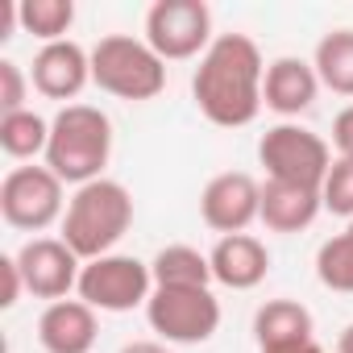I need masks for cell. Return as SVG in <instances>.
<instances>
[{
	"label": "cell",
	"instance_id": "6da1fadb",
	"mask_svg": "<svg viewBox=\"0 0 353 353\" xmlns=\"http://www.w3.org/2000/svg\"><path fill=\"white\" fill-rule=\"evenodd\" d=\"M262 79L266 63L258 42L250 34H221L200 54V67L192 75V96L212 125L241 129L262 112Z\"/></svg>",
	"mask_w": 353,
	"mask_h": 353
},
{
	"label": "cell",
	"instance_id": "7a4b0ae2",
	"mask_svg": "<svg viewBox=\"0 0 353 353\" xmlns=\"http://www.w3.org/2000/svg\"><path fill=\"white\" fill-rule=\"evenodd\" d=\"M112 158V121L92 104H67L50 121L46 166L63 183H96L104 179V166Z\"/></svg>",
	"mask_w": 353,
	"mask_h": 353
},
{
	"label": "cell",
	"instance_id": "3957f363",
	"mask_svg": "<svg viewBox=\"0 0 353 353\" xmlns=\"http://www.w3.org/2000/svg\"><path fill=\"white\" fill-rule=\"evenodd\" d=\"M129 225H133V196L125 192V183L96 179L71 196L63 212V241L83 262H96L112 254V245L129 233Z\"/></svg>",
	"mask_w": 353,
	"mask_h": 353
},
{
	"label": "cell",
	"instance_id": "277c9868",
	"mask_svg": "<svg viewBox=\"0 0 353 353\" xmlns=\"http://www.w3.org/2000/svg\"><path fill=\"white\" fill-rule=\"evenodd\" d=\"M92 83L117 100H154L166 88V63L145 38L108 34L92 46Z\"/></svg>",
	"mask_w": 353,
	"mask_h": 353
},
{
	"label": "cell",
	"instance_id": "5b68a950",
	"mask_svg": "<svg viewBox=\"0 0 353 353\" xmlns=\"http://www.w3.org/2000/svg\"><path fill=\"white\" fill-rule=\"evenodd\" d=\"M145 320L166 345H204L221 328V303L208 287H154Z\"/></svg>",
	"mask_w": 353,
	"mask_h": 353
},
{
	"label": "cell",
	"instance_id": "8992f818",
	"mask_svg": "<svg viewBox=\"0 0 353 353\" xmlns=\"http://www.w3.org/2000/svg\"><path fill=\"white\" fill-rule=\"evenodd\" d=\"M258 162L266 166V179L324 188L328 170H332V150L320 133L303 125H274L258 141Z\"/></svg>",
	"mask_w": 353,
	"mask_h": 353
},
{
	"label": "cell",
	"instance_id": "52a82bcc",
	"mask_svg": "<svg viewBox=\"0 0 353 353\" xmlns=\"http://www.w3.org/2000/svg\"><path fill=\"white\" fill-rule=\"evenodd\" d=\"M63 179L50 166H13L0 183V216L21 233H42L63 221Z\"/></svg>",
	"mask_w": 353,
	"mask_h": 353
},
{
	"label": "cell",
	"instance_id": "ba28073f",
	"mask_svg": "<svg viewBox=\"0 0 353 353\" xmlns=\"http://www.w3.org/2000/svg\"><path fill=\"white\" fill-rule=\"evenodd\" d=\"M75 291L96 312H133V307L150 303L154 274H150V266L141 258L104 254L96 262H83V274H79V287Z\"/></svg>",
	"mask_w": 353,
	"mask_h": 353
},
{
	"label": "cell",
	"instance_id": "9c48e42d",
	"mask_svg": "<svg viewBox=\"0 0 353 353\" xmlns=\"http://www.w3.org/2000/svg\"><path fill=\"white\" fill-rule=\"evenodd\" d=\"M145 42L150 50L166 59H196L208 50L212 38V9L204 0H158L145 13Z\"/></svg>",
	"mask_w": 353,
	"mask_h": 353
},
{
	"label": "cell",
	"instance_id": "30bf717a",
	"mask_svg": "<svg viewBox=\"0 0 353 353\" xmlns=\"http://www.w3.org/2000/svg\"><path fill=\"white\" fill-rule=\"evenodd\" d=\"M200 216L221 237L245 233L262 216V183L254 179V174H245V170L216 174V179H208V188L200 196Z\"/></svg>",
	"mask_w": 353,
	"mask_h": 353
},
{
	"label": "cell",
	"instance_id": "8fae6325",
	"mask_svg": "<svg viewBox=\"0 0 353 353\" xmlns=\"http://www.w3.org/2000/svg\"><path fill=\"white\" fill-rule=\"evenodd\" d=\"M79 262H83V258H79L63 237H34V241H26L21 254H17L26 291H30L34 299H50V303L67 299V291L79 287V274H83Z\"/></svg>",
	"mask_w": 353,
	"mask_h": 353
},
{
	"label": "cell",
	"instance_id": "7c38bea8",
	"mask_svg": "<svg viewBox=\"0 0 353 353\" xmlns=\"http://www.w3.org/2000/svg\"><path fill=\"white\" fill-rule=\"evenodd\" d=\"M254 341L258 353H324L312 312L299 299H266L254 312Z\"/></svg>",
	"mask_w": 353,
	"mask_h": 353
},
{
	"label": "cell",
	"instance_id": "4fadbf2b",
	"mask_svg": "<svg viewBox=\"0 0 353 353\" xmlns=\"http://www.w3.org/2000/svg\"><path fill=\"white\" fill-rule=\"evenodd\" d=\"M92 79V54L63 38V42H50L34 54V71H30V83L38 96L46 100H75Z\"/></svg>",
	"mask_w": 353,
	"mask_h": 353
},
{
	"label": "cell",
	"instance_id": "5bb4252c",
	"mask_svg": "<svg viewBox=\"0 0 353 353\" xmlns=\"http://www.w3.org/2000/svg\"><path fill=\"white\" fill-rule=\"evenodd\" d=\"M96 336H100V320L96 307L83 299L46 303V312L38 316V341L46 353H92Z\"/></svg>",
	"mask_w": 353,
	"mask_h": 353
},
{
	"label": "cell",
	"instance_id": "9a60e30c",
	"mask_svg": "<svg viewBox=\"0 0 353 353\" xmlns=\"http://www.w3.org/2000/svg\"><path fill=\"white\" fill-rule=\"evenodd\" d=\"M320 96V75L312 63L295 59V54H283L266 67V79H262V104L274 108L279 117H299L316 104Z\"/></svg>",
	"mask_w": 353,
	"mask_h": 353
},
{
	"label": "cell",
	"instance_id": "2e32d148",
	"mask_svg": "<svg viewBox=\"0 0 353 353\" xmlns=\"http://www.w3.org/2000/svg\"><path fill=\"white\" fill-rule=\"evenodd\" d=\"M212 262V279L221 287H233V291H254L266 274H270V250L254 237V233H233V237H221L208 254Z\"/></svg>",
	"mask_w": 353,
	"mask_h": 353
},
{
	"label": "cell",
	"instance_id": "e0dca14e",
	"mask_svg": "<svg viewBox=\"0 0 353 353\" xmlns=\"http://www.w3.org/2000/svg\"><path fill=\"white\" fill-rule=\"evenodd\" d=\"M324 208L320 188H303V183H283V179H266L262 183V225L270 233H303Z\"/></svg>",
	"mask_w": 353,
	"mask_h": 353
},
{
	"label": "cell",
	"instance_id": "ac0fdd59",
	"mask_svg": "<svg viewBox=\"0 0 353 353\" xmlns=\"http://www.w3.org/2000/svg\"><path fill=\"white\" fill-rule=\"evenodd\" d=\"M150 274H154V287H208L212 262H208V254H200L192 245H166L150 262Z\"/></svg>",
	"mask_w": 353,
	"mask_h": 353
},
{
	"label": "cell",
	"instance_id": "d6986e66",
	"mask_svg": "<svg viewBox=\"0 0 353 353\" xmlns=\"http://www.w3.org/2000/svg\"><path fill=\"white\" fill-rule=\"evenodd\" d=\"M320 88L336 92V96H353V30H332L316 42V59H312Z\"/></svg>",
	"mask_w": 353,
	"mask_h": 353
},
{
	"label": "cell",
	"instance_id": "ffe728a7",
	"mask_svg": "<svg viewBox=\"0 0 353 353\" xmlns=\"http://www.w3.org/2000/svg\"><path fill=\"white\" fill-rule=\"evenodd\" d=\"M50 145V121H42L34 108H21V112H9L0 117V150L9 158H38L46 154Z\"/></svg>",
	"mask_w": 353,
	"mask_h": 353
},
{
	"label": "cell",
	"instance_id": "44dd1931",
	"mask_svg": "<svg viewBox=\"0 0 353 353\" xmlns=\"http://www.w3.org/2000/svg\"><path fill=\"white\" fill-rule=\"evenodd\" d=\"M316 274H320V283L328 291L353 295V221L345 225V233L328 237L316 250Z\"/></svg>",
	"mask_w": 353,
	"mask_h": 353
},
{
	"label": "cell",
	"instance_id": "7402d4cb",
	"mask_svg": "<svg viewBox=\"0 0 353 353\" xmlns=\"http://www.w3.org/2000/svg\"><path fill=\"white\" fill-rule=\"evenodd\" d=\"M71 21H75V5H71V0H21V30L42 38V46L63 42Z\"/></svg>",
	"mask_w": 353,
	"mask_h": 353
},
{
	"label": "cell",
	"instance_id": "603a6c76",
	"mask_svg": "<svg viewBox=\"0 0 353 353\" xmlns=\"http://www.w3.org/2000/svg\"><path fill=\"white\" fill-rule=\"evenodd\" d=\"M320 196H324V208L332 216L353 221V158H332V170H328Z\"/></svg>",
	"mask_w": 353,
	"mask_h": 353
},
{
	"label": "cell",
	"instance_id": "cb8c5ba5",
	"mask_svg": "<svg viewBox=\"0 0 353 353\" xmlns=\"http://www.w3.org/2000/svg\"><path fill=\"white\" fill-rule=\"evenodd\" d=\"M26 96H30V75L13 59H0V117L21 112Z\"/></svg>",
	"mask_w": 353,
	"mask_h": 353
},
{
	"label": "cell",
	"instance_id": "d4e9b609",
	"mask_svg": "<svg viewBox=\"0 0 353 353\" xmlns=\"http://www.w3.org/2000/svg\"><path fill=\"white\" fill-rule=\"evenodd\" d=\"M26 291V279H21V266H17V254H5L0 258V307H13Z\"/></svg>",
	"mask_w": 353,
	"mask_h": 353
},
{
	"label": "cell",
	"instance_id": "484cf974",
	"mask_svg": "<svg viewBox=\"0 0 353 353\" xmlns=\"http://www.w3.org/2000/svg\"><path fill=\"white\" fill-rule=\"evenodd\" d=\"M332 145L341 158H353V104L341 108V117L332 121Z\"/></svg>",
	"mask_w": 353,
	"mask_h": 353
},
{
	"label": "cell",
	"instance_id": "4316f807",
	"mask_svg": "<svg viewBox=\"0 0 353 353\" xmlns=\"http://www.w3.org/2000/svg\"><path fill=\"white\" fill-rule=\"evenodd\" d=\"M121 353H170V349L158 345V341H133V345H125Z\"/></svg>",
	"mask_w": 353,
	"mask_h": 353
},
{
	"label": "cell",
	"instance_id": "83f0119b",
	"mask_svg": "<svg viewBox=\"0 0 353 353\" xmlns=\"http://www.w3.org/2000/svg\"><path fill=\"white\" fill-rule=\"evenodd\" d=\"M336 353H353V324L341 332V341H336Z\"/></svg>",
	"mask_w": 353,
	"mask_h": 353
}]
</instances>
